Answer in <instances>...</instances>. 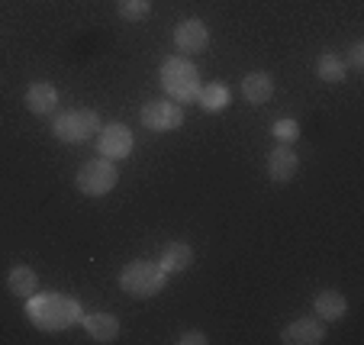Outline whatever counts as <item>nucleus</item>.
Returning a JSON list of instances; mask_svg holds the SVG:
<instances>
[{"label":"nucleus","mask_w":364,"mask_h":345,"mask_svg":"<svg viewBox=\"0 0 364 345\" xmlns=\"http://www.w3.org/2000/svg\"><path fill=\"white\" fill-rule=\"evenodd\" d=\"M81 304L58 290H46V294L36 290L33 297H26V319L39 332H65L81 323Z\"/></svg>","instance_id":"1"},{"label":"nucleus","mask_w":364,"mask_h":345,"mask_svg":"<svg viewBox=\"0 0 364 345\" xmlns=\"http://www.w3.org/2000/svg\"><path fill=\"white\" fill-rule=\"evenodd\" d=\"M159 78L171 100H178V104H197V94H200V87H203V81H200V71L191 58H184V55L165 58Z\"/></svg>","instance_id":"2"},{"label":"nucleus","mask_w":364,"mask_h":345,"mask_svg":"<svg viewBox=\"0 0 364 345\" xmlns=\"http://www.w3.org/2000/svg\"><path fill=\"white\" fill-rule=\"evenodd\" d=\"M168 284V271L159 262H129L119 271V287L123 294L136 300H149L155 294H161Z\"/></svg>","instance_id":"3"},{"label":"nucleus","mask_w":364,"mask_h":345,"mask_svg":"<svg viewBox=\"0 0 364 345\" xmlns=\"http://www.w3.org/2000/svg\"><path fill=\"white\" fill-rule=\"evenodd\" d=\"M100 126L103 123L94 110H87V107H75V110L58 113L55 123H52V132H55V139H62V142L77 145V142H87L90 136H97Z\"/></svg>","instance_id":"4"},{"label":"nucleus","mask_w":364,"mask_h":345,"mask_svg":"<svg viewBox=\"0 0 364 345\" xmlns=\"http://www.w3.org/2000/svg\"><path fill=\"white\" fill-rule=\"evenodd\" d=\"M119 181V171L117 165H113L110 159H90L84 161L81 168H77V191L84 193V197H107V193L117 187Z\"/></svg>","instance_id":"5"},{"label":"nucleus","mask_w":364,"mask_h":345,"mask_svg":"<svg viewBox=\"0 0 364 345\" xmlns=\"http://www.w3.org/2000/svg\"><path fill=\"white\" fill-rule=\"evenodd\" d=\"M181 123H184V107L171 97H159V100H149L142 107V126L151 132L181 129Z\"/></svg>","instance_id":"6"},{"label":"nucleus","mask_w":364,"mask_h":345,"mask_svg":"<svg viewBox=\"0 0 364 345\" xmlns=\"http://www.w3.org/2000/svg\"><path fill=\"white\" fill-rule=\"evenodd\" d=\"M132 149H136V139H132L129 126H123V123L100 126V132H97V152H100L103 159H110V161L129 159Z\"/></svg>","instance_id":"7"},{"label":"nucleus","mask_w":364,"mask_h":345,"mask_svg":"<svg viewBox=\"0 0 364 345\" xmlns=\"http://www.w3.org/2000/svg\"><path fill=\"white\" fill-rule=\"evenodd\" d=\"M287 345H319L326 339V326L319 317H300L281 332Z\"/></svg>","instance_id":"8"},{"label":"nucleus","mask_w":364,"mask_h":345,"mask_svg":"<svg viewBox=\"0 0 364 345\" xmlns=\"http://www.w3.org/2000/svg\"><path fill=\"white\" fill-rule=\"evenodd\" d=\"M174 46L181 48V52H203L206 46H210V26H206L203 20H184L174 26Z\"/></svg>","instance_id":"9"},{"label":"nucleus","mask_w":364,"mask_h":345,"mask_svg":"<svg viewBox=\"0 0 364 345\" xmlns=\"http://www.w3.org/2000/svg\"><path fill=\"white\" fill-rule=\"evenodd\" d=\"M239 94H242V100L252 107L268 104L271 97H274V78H271L268 71H252V75L242 78Z\"/></svg>","instance_id":"10"},{"label":"nucleus","mask_w":364,"mask_h":345,"mask_svg":"<svg viewBox=\"0 0 364 345\" xmlns=\"http://www.w3.org/2000/svg\"><path fill=\"white\" fill-rule=\"evenodd\" d=\"M296 168H300V155L290 149V145H277L274 152L268 155V178L274 181V184H287V181H294Z\"/></svg>","instance_id":"11"},{"label":"nucleus","mask_w":364,"mask_h":345,"mask_svg":"<svg viewBox=\"0 0 364 345\" xmlns=\"http://www.w3.org/2000/svg\"><path fill=\"white\" fill-rule=\"evenodd\" d=\"M81 326L94 342H117L119 339V319L107 310H97V313H84Z\"/></svg>","instance_id":"12"},{"label":"nucleus","mask_w":364,"mask_h":345,"mask_svg":"<svg viewBox=\"0 0 364 345\" xmlns=\"http://www.w3.org/2000/svg\"><path fill=\"white\" fill-rule=\"evenodd\" d=\"M26 107H29V113H36V117H48V113H55V107H58L55 84L33 81L29 84V90H26Z\"/></svg>","instance_id":"13"},{"label":"nucleus","mask_w":364,"mask_h":345,"mask_svg":"<svg viewBox=\"0 0 364 345\" xmlns=\"http://www.w3.org/2000/svg\"><path fill=\"white\" fill-rule=\"evenodd\" d=\"M159 265L168 275H181V271H187L193 265V249L187 242H168L159 255Z\"/></svg>","instance_id":"14"},{"label":"nucleus","mask_w":364,"mask_h":345,"mask_svg":"<svg viewBox=\"0 0 364 345\" xmlns=\"http://www.w3.org/2000/svg\"><path fill=\"white\" fill-rule=\"evenodd\" d=\"M197 104L203 107L206 113H223L229 104H232V90H229V84H223V81H210L200 87Z\"/></svg>","instance_id":"15"},{"label":"nucleus","mask_w":364,"mask_h":345,"mask_svg":"<svg viewBox=\"0 0 364 345\" xmlns=\"http://www.w3.org/2000/svg\"><path fill=\"white\" fill-rule=\"evenodd\" d=\"M313 313H316L323 323L342 319L345 313H348V300H345L338 290H323V294H316V300H313Z\"/></svg>","instance_id":"16"},{"label":"nucleus","mask_w":364,"mask_h":345,"mask_svg":"<svg viewBox=\"0 0 364 345\" xmlns=\"http://www.w3.org/2000/svg\"><path fill=\"white\" fill-rule=\"evenodd\" d=\"M7 290L14 297L26 300L39 290V277H36V271L29 268V265H16V268H10V275H7Z\"/></svg>","instance_id":"17"},{"label":"nucleus","mask_w":364,"mask_h":345,"mask_svg":"<svg viewBox=\"0 0 364 345\" xmlns=\"http://www.w3.org/2000/svg\"><path fill=\"white\" fill-rule=\"evenodd\" d=\"M316 75L323 78L326 84H338L345 81V62L338 55H332V52H323L316 62Z\"/></svg>","instance_id":"18"},{"label":"nucleus","mask_w":364,"mask_h":345,"mask_svg":"<svg viewBox=\"0 0 364 345\" xmlns=\"http://www.w3.org/2000/svg\"><path fill=\"white\" fill-rule=\"evenodd\" d=\"M117 14L126 23H142L151 14V0H117Z\"/></svg>","instance_id":"19"},{"label":"nucleus","mask_w":364,"mask_h":345,"mask_svg":"<svg viewBox=\"0 0 364 345\" xmlns=\"http://www.w3.org/2000/svg\"><path fill=\"white\" fill-rule=\"evenodd\" d=\"M271 132H274L277 142L294 145L296 139H300V123H296V120H277V123L271 126Z\"/></svg>","instance_id":"20"},{"label":"nucleus","mask_w":364,"mask_h":345,"mask_svg":"<svg viewBox=\"0 0 364 345\" xmlns=\"http://www.w3.org/2000/svg\"><path fill=\"white\" fill-rule=\"evenodd\" d=\"M174 342H178V345H206V336L200 329H187V332H181Z\"/></svg>","instance_id":"21"},{"label":"nucleus","mask_w":364,"mask_h":345,"mask_svg":"<svg viewBox=\"0 0 364 345\" xmlns=\"http://www.w3.org/2000/svg\"><path fill=\"white\" fill-rule=\"evenodd\" d=\"M348 65L355 71H361L364 68V42H355V46H351V52H348Z\"/></svg>","instance_id":"22"}]
</instances>
